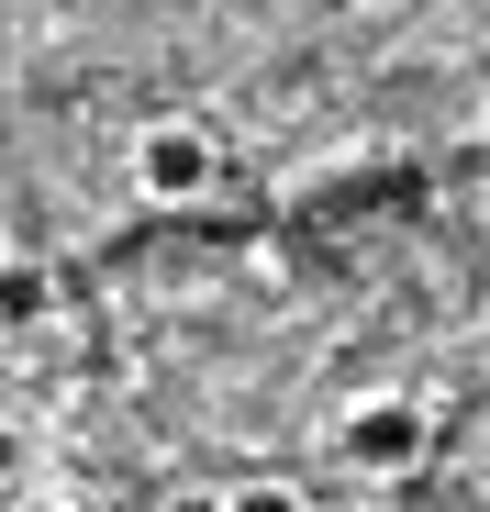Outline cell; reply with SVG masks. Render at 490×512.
<instances>
[{
  "label": "cell",
  "instance_id": "1",
  "mask_svg": "<svg viewBox=\"0 0 490 512\" xmlns=\"http://www.w3.org/2000/svg\"><path fill=\"white\" fill-rule=\"evenodd\" d=\"M335 446H346V468H357V479H413V468H424V446H435V412H424L413 390H368V401L335 423Z\"/></svg>",
  "mask_w": 490,
  "mask_h": 512
},
{
  "label": "cell",
  "instance_id": "2",
  "mask_svg": "<svg viewBox=\"0 0 490 512\" xmlns=\"http://www.w3.org/2000/svg\"><path fill=\"white\" fill-rule=\"evenodd\" d=\"M212 179H223V145H212V123H190V112H156V123L134 134V201H212Z\"/></svg>",
  "mask_w": 490,
  "mask_h": 512
},
{
  "label": "cell",
  "instance_id": "3",
  "mask_svg": "<svg viewBox=\"0 0 490 512\" xmlns=\"http://www.w3.org/2000/svg\"><path fill=\"white\" fill-rule=\"evenodd\" d=\"M156 512H234L223 490H179V501H156Z\"/></svg>",
  "mask_w": 490,
  "mask_h": 512
},
{
  "label": "cell",
  "instance_id": "4",
  "mask_svg": "<svg viewBox=\"0 0 490 512\" xmlns=\"http://www.w3.org/2000/svg\"><path fill=\"white\" fill-rule=\"evenodd\" d=\"M234 512H301V501H290V490H245Z\"/></svg>",
  "mask_w": 490,
  "mask_h": 512
},
{
  "label": "cell",
  "instance_id": "5",
  "mask_svg": "<svg viewBox=\"0 0 490 512\" xmlns=\"http://www.w3.org/2000/svg\"><path fill=\"white\" fill-rule=\"evenodd\" d=\"M23 512H67V501H23Z\"/></svg>",
  "mask_w": 490,
  "mask_h": 512
}]
</instances>
